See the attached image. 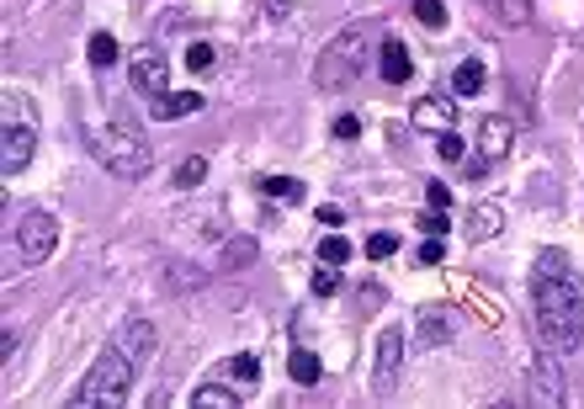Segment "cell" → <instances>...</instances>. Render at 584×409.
<instances>
[{"label":"cell","mask_w":584,"mask_h":409,"mask_svg":"<svg viewBox=\"0 0 584 409\" xmlns=\"http://www.w3.org/2000/svg\"><path fill=\"white\" fill-rule=\"evenodd\" d=\"M394 250H398V234H394V229H377V234H367V255H372V261H388Z\"/></svg>","instance_id":"obj_29"},{"label":"cell","mask_w":584,"mask_h":409,"mask_svg":"<svg viewBox=\"0 0 584 409\" xmlns=\"http://www.w3.org/2000/svg\"><path fill=\"white\" fill-rule=\"evenodd\" d=\"M451 85H457V96H478V91L489 85V70H483V59H462V64L451 70Z\"/></svg>","instance_id":"obj_21"},{"label":"cell","mask_w":584,"mask_h":409,"mask_svg":"<svg viewBox=\"0 0 584 409\" xmlns=\"http://www.w3.org/2000/svg\"><path fill=\"white\" fill-rule=\"evenodd\" d=\"M32 155H38V117H6L0 123V170L22 176Z\"/></svg>","instance_id":"obj_8"},{"label":"cell","mask_w":584,"mask_h":409,"mask_svg":"<svg viewBox=\"0 0 584 409\" xmlns=\"http://www.w3.org/2000/svg\"><path fill=\"white\" fill-rule=\"evenodd\" d=\"M309 287H314V298H335V293H341V266H324V261H319V272Z\"/></svg>","instance_id":"obj_27"},{"label":"cell","mask_w":584,"mask_h":409,"mask_svg":"<svg viewBox=\"0 0 584 409\" xmlns=\"http://www.w3.org/2000/svg\"><path fill=\"white\" fill-rule=\"evenodd\" d=\"M53 250H59V219L49 208H27L22 223H17V255L27 266H43Z\"/></svg>","instance_id":"obj_7"},{"label":"cell","mask_w":584,"mask_h":409,"mask_svg":"<svg viewBox=\"0 0 584 409\" xmlns=\"http://www.w3.org/2000/svg\"><path fill=\"white\" fill-rule=\"evenodd\" d=\"M319 373H324V367H319V356L309 352V346H298V352L288 356V378H292V382L314 388V382H319Z\"/></svg>","instance_id":"obj_22"},{"label":"cell","mask_w":584,"mask_h":409,"mask_svg":"<svg viewBox=\"0 0 584 409\" xmlns=\"http://www.w3.org/2000/svg\"><path fill=\"white\" fill-rule=\"evenodd\" d=\"M85 54H91V70H112L117 64V38L112 32H91V49Z\"/></svg>","instance_id":"obj_24"},{"label":"cell","mask_w":584,"mask_h":409,"mask_svg":"<svg viewBox=\"0 0 584 409\" xmlns=\"http://www.w3.org/2000/svg\"><path fill=\"white\" fill-rule=\"evenodd\" d=\"M425 197H430V208H451V187H447V181H430Z\"/></svg>","instance_id":"obj_34"},{"label":"cell","mask_w":584,"mask_h":409,"mask_svg":"<svg viewBox=\"0 0 584 409\" xmlns=\"http://www.w3.org/2000/svg\"><path fill=\"white\" fill-rule=\"evenodd\" d=\"M415 22L420 28H447V6L441 0H415Z\"/></svg>","instance_id":"obj_28"},{"label":"cell","mask_w":584,"mask_h":409,"mask_svg":"<svg viewBox=\"0 0 584 409\" xmlns=\"http://www.w3.org/2000/svg\"><path fill=\"white\" fill-rule=\"evenodd\" d=\"M244 405V394H239V388H229V382H197V388H191V409H239Z\"/></svg>","instance_id":"obj_17"},{"label":"cell","mask_w":584,"mask_h":409,"mask_svg":"<svg viewBox=\"0 0 584 409\" xmlns=\"http://www.w3.org/2000/svg\"><path fill=\"white\" fill-rule=\"evenodd\" d=\"M85 149L117 181H144L155 170V149H149V138L138 128H117V123L112 128H85Z\"/></svg>","instance_id":"obj_3"},{"label":"cell","mask_w":584,"mask_h":409,"mask_svg":"<svg viewBox=\"0 0 584 409\" xmlns=\"http://www.w3.org/2000/svg\"><path fill=\"white\" fill-rule=\"evenodd\" d=\"M531 314H536V340L542 352H580L584 340V282L569 266L563 250H542L531 266Z\"/></svg>","instance_id":"obj_1"},{"label":"cell","mask_w":584,"mask_h":409,"mask_svg":"<svg viewBox=\"0 0 584 409\" xmlns=\"http://www.w3.org/2000/svg\"><path fill=\"white\" fill-rule=\"evenodd\" d=\"M362 298H367V303H372V308H377V303L388 298V293H383V287H377V282H367V287H362Z\"/></svg>","instance_id":"obj_38"},{"label":"cell","mask_w":584,"mask_h":409,"mask_svg":"<svg viewBox=\"0 0 584 409\" xmlns=\"http://www.w3.org/2000/svg\"><path fill=\"white\" fill-rule=\"evenodd\" d=\"M404 356H409V340H404V329L398 325H388L377 335V346H372V394H377V399H394L398 394Z\"/></svg>","instance_id":"obj_5"},{"label":"cell","mask_w":584,"mask_h":409,"mask_svg":"<svg viewBox=\"0 0 584 409\" xmlns=\"http://www.w3.org/2000/svg\"><path fill=\"white\" fill-rule=\"evenodd\" d=\"M415 261H420V266H441V261H447V245H441V240L430 234V240H425V245L415 250Z\"/></svg>","instance_id":"obj_32"},{"label":"cell","mask_w":584,"mask_h":409,"mask_svg":"<svg viewBox=\"0 0 584 409\" xmlns=\"http://www.w3.org/2000/svg\"><path fill=\"white\" fill-rule=\"evenodd\" d=\"M155 340H159V329L149 325V319H138V314H133V319H123V325H117V335H112V346H123L133 361H149V356H155Z\"/></svg>","instance_id":"obj_12"},{"label":"cell","mask_w":584,"mask_h":409,"mask_svg":"<svg viewBox=\"0 0 584 409\" xmlns=\"http://www.w3.org/2000/svg\"><path fill=\"white\" fill-rule=\"evenodd\" d=\"M436 149H441V160H447V165L462 160V138H457V134H441V138H436Z\"/></svg>","instance_id":"obj_33"},{"label":"cell","mask_w":584,"mask_h":409,"mask_svg":"<svg viewBox=\"0 0 584 409\" xmlns=\"http://www.w3.org/2000/svg\"><path fill=\"white\" fill-rule=\"evenodd\" d=\"M128 81H133V91H144V96H165V91H170V64H165L159 49H144V54H133Z\"/></svg>","instance_id":"obj_11"},{"label":"cell","mask_w":584,"mask_h":409,"mask_svg":"<svg viewBox=\"0 0 584 409\" xmlns=\"http://www.w3.org/2000/svg\"><path fill=\"white\" fill-rule=\"evenodd\" d=\"M208 181V160L202 155H186L181 165H176V187H202Z\"/></svg>","instance_id":"obj_26"},{"label":"cell","mask_w":584,"mask_h":409,"mask_svg":"<svg viewBox=\"0 0 584 409\" xmlns=\"http://www.w3.org/2000/svg\"><path fill=\"white\" fill-rule=\"evenodd\" d=\"M494 17H500V28H531L536 22V6L531 0H483Z\"/></svg>","instance_id":"obj_20"},{"label":"cell","mask_w":584,"mask_h":409,"mask_svg":"<svg viewBox=\"0 0 584 409\" xmlns=\"http://www.w3.org/2000/svg\"><path fill=\"white\" fill-rule=\"evenodd\" d=\"M504 229V208L500 202H478L473 213H468V240H494Z\"/></svg>","instance_id":"obj_19"},{"label":"cell","mask_w":584,"mask_h":409,"mask_svg":"<svg viewBox=\"0 0 584 409\" xmlns=\"http://www.w3.org/2000/svg\"><path fill=\"white\" fill-rule=\"evenodd\" d=\"M409 123L420 128V134H457V96H447V91H430V96H420L415 107H409Z\"/></svg>","instance_id":"obj_10"},{"label":"cell","mask_w":584,"mask_h":409,"mask_svg":"<svg viewBox=\"0 0 584 409\" xmlns=\"http://www.w3.org/2000/svg\"><path fill=\"white\" fill-rule=\"evenodd\" d=\"M292 6H298V0H265L261 11L271 17V22H282V17H292Z\"/></svg>","instance_id":"obj_37"},{"label":"cell","mask_w":584,"mask_h":409,"mask_svg":"<svg viewBox=\"0 0 584 409\" xmlns=\"http://www.w3.org/2000/svg\"><path fill=\"white\" fill-rule=\"evenodd\" d=\"M536 399L542 405H569V388L557 373V352H536Z\"/></svg>","instance_id":"obj_14"},{"label":"cell","mask_w":584,"mask_h":409,"mask_svg":"<svg viewBox=\"0 0 584 409\" xmlns=\"http://www.w3.org/2000/svg\"><path fill=\"white\" fill-rule=\"evenodd\" d=\"M356 134H362V123H356L351 112H345V117H335V138H345V144H351Z\"/></svg>","instance_id":"obj_35"},{"label":"cell","mask_w":584,"mask_h":409,"mask_svg":"<svg viewBox=\"0 0 584 409\" xmlns=\"http://www.w3.org/2000/svg\"><path fill=\"white\" fill-rule=\"evenodd\" d=\"M133 373H138V361H133L123 346H106V352L91 361V373L80 378V388L70 394V405H75V409H117V405H128Z\"/></svg>","instance_id":"obj_4"},{"label":"cell","mask_w":584,"mask_h":409,"mask_svg":"<svg viewBox=\"0 0 584 409\" xmlns=\"http://www.w3.org/2000/svg\"><path fill=\"white\" fill-rule=\"evenodd\" d=\"M255 255H261V240H255V234H234V240L223 245L218 272H244V266H255Z\"/></svg>","instance_id":"obj_18"},{"label":"cell","mask_w":584,"mask_h":409,"mask_svg":"<svg viewBox=\"0 0 584 409\" xmlns=\"http://www.w3.org/2000/svg\"><path fill=\"white\" fill-rule=\"evenodd\" d=\"M457 308L451 303H425L420 314H415V346L420 352H441V346H451L457 340Z\"/></svg>","instance_id":"obj_9"},{"label":"cell","mask_w":584,"mask_h":409,"mask_svg":"<svg viewBox=\"0 0 584 409\" xmlns=\"http://www.w3.org/2000/svg\"><path fill=\"white\" fill-rule=\"evenodd\" d=\"M314 219L324 223V229H341V223H345V213H341V208H335V202H324V208H319Z\"/></svg>","instance_id":"obj_36"},{"label":"cell","mask_w":584,"mask_h":409,"mask_svg":"<svg viewBox=\"0 0 584 409\" xmlns=\"http://www.w3.org/2000/svg\"><path fill=\"white\" fill-rule=\"evenodd\" d=\"M202 107V91H165V96H149V112L159 123H176V117H191Z\"/></svg>","instance_id":"obj_16"},{"label":"cell","mask_w":584,"mask_h":409,"mask_svg":"<svg viewBox=\"0 0 584 409\" xmlns=\"http://www.w3.org/2000/svg\"><path fill=\"white\" fill-rule=\"evenodd\" d=\"M314 255L324 261V266H345V261H351V245H345V234L335 229V234H324V245H319Z\"/></svg>","instance_id":"obj_25"},{"label":"cell","mask_w":584,"mask_h":409,"mask_svg":"<svg viewBox=\"0 0 584 409\" xmlns=\"http://www.w3.org/2000/svg\"><path fill=\"white\" fill-rule=\"evenodd\" d=\"M186 70H191V75L212 70V43H191V49H186Z\"/></svg>","instance_id":"obj_30"},{"label":"cell","mask_w":584,"mask_h":409,"mask_svg":"<svg viewBox=\"0 0 584 409\" xmlns=\"http://www.w3.org/2000/svg\"><path fill=\"white\" fill-rule=\"evenodd\" d=\"M510 149H515V123L500 117V112H494V117H483V123H478V149H473V160H468L462 176L483 181L489 170H500V160L510 155Z\"/></svg>","instance_id":"obj_6"},{"label":"cell","mask_w":584,"mask_h":409,"mask_svg":"<svg viewBox=\"0 0 584 409\" xmlns=\"http://www.w3.org/2000/svg\"><path fill=\"white\" fill-rule=\"evenodd\" d=\"M212 378H229V388H239L244 399L261 388V361L255 356H229V361H218V373Z\"/></svg>","instance_id":"obj_15"},{"label":"cell","mask_w":584,"mask_h":409,"mask_svg":"<svg viewBox=\"0 0 584 409\" xmlns=\"http://www.w3.org/2000/svg\"><path fill=\"white\" fill-rule=\"evenodd\" d=\"M377 75H383L388 85H409V75H415L409 49H404L398 38H388V32H383V43H377Z\"/></svg>","instance_id":"obj_13"},{"label":"cell","mask_w":584,"mask_h":409,"mask_svg":"<svg viewBox=\"0 0 584 409\" xmlns=\"http://www.w3.org/2000/svg\"><path fill=\"white\" fill-rule=\"evenodd\" d=\"M420 229H425V234H436V240H447V234H451V213H447V208H436V213H425V219H420Z\"/></svg>","instance_id":"obj_31"},{"label":"cell","mask_w":584,"mask_h":409,"mask_svg":"<svg viewBox=\"0 0 584 409\" xmlns=\"http://www.w3.org/2000/svg\"><path fill=\"white\" fill-rule=\"evenodd\" d=\"M261 191L271 202H303V181L298 176H261Z\"/></svg>","instance_id":"obj_23"},{"label":"cell","mask_w":584,"mask_h":409,"mask_svg":"<svg viewBox=\"0 0 584 409\" xmlns=\"http://www.w3.org/2000/svg\"><path fill=\"white\" fill-rule=\"evenodd\" d=\"M372 43H383V32L372 28V22H351V28L335 32L314 64L319 91H345V85H356V75L372 64Z\"/></svg>","instance_id":"obj_2"}]
</instances>
